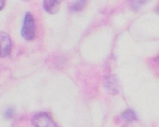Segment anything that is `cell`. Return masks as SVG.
I'll use <instances>...</instances> for the list:
<instances>
[{
    "label": "cell",
    "mask_w": 159,
    "mask_h": 127,
    "mask_svg": "<svg viewBox=\"0 0 159 127\" xmlns=\"http://www.w3.org/2000/svg\"><path fill=\"white\" fill-rule=\"evenodd\" d=\"M36 35V24L32 13H26L25 19H24L23 28H22V36L25 40L30 41L35 38Z\"/></svg>",
    "instance_id": "cell-1"
},
{
    "label": "cell",
    "mask_w": 159,
    "mask_h": 127,
    "mask_svg": "<svg viewBox=\"0 0 159 127\" xmlns=\"http://www.w3.org/2000/svg\"><path fill=\"white\" fill-rule=\"evenodd\" d=\"M158 11H159V10H158Z\"/></svg>",
    "instance_id": "cell-10"
},
{
    "label": "cell",
    "mask_w": 159,
    "mask_h": 127,
    "mask_svg": "<svg viewBox=\"0 0 159 127\" xmlns=\"http://www.w3.org/2000/svg\"><path fill=\"white\" fill-rule=\"evenodd\" d=\"M63 0H43V9L50 14H54L59 11Z\"/></svg>",
    "instance_id": "cell-4"
},
{
    "label": "cell",
    "mask_w": 159,
    "mask_h": 127,
    "mask_svg": "<svg viewBox=\"0 0 159 127\" xmlns=\"http://www.w3.org/2000/svg\"><path fill=\"white\" fill-rule=\"evenodd\" d=\"M121 120L124 122H126V123H130V122H132V121H135V120H136V114L132 110L128 109V110H126L121 114Z\"/></svg>",
    "instance_id": "cell-5"
},
{
    "label": "cell",
    "mask_w": 159,
    "mask_h": 127,
    "mask_svg": "<svg viewBox=\"0 0 159 127\" xmlns=\"http://www.w3.org/2000/svg\"><path fill=\"white\" fill-rule=\"evenodd\" d=\"M86 4H87V0H77V1H75L70 6V10L75 11V12L76 11H80L86 6Z\"/></svg>",
    "instance_id": "cell-6"
},
{
    "label": "cell",
    "mask_w": 159,
    "mask_h": 127,
    "mask_svg": "<svg viewBox=\"0 0 159 127\" xmlns=\"http://www.w3.org/2000/svg\"><path fill=\"white\" fill-rule=\"evenodd\" d=\"M12 114H13V111L11 110V109H9V110L7 111V113H6L7 117H10V116H12Z\"/></svg>",
    "instance_id": "cell-8"
},
{
    "label": "cell",
    "mask_w": 159,
    "mask_h": 127,
    "mask_svg": "<svg viewBox=\"0 0 159 127\" xmlns=\"http://www.w3.org/2000/svg\"><path fill=\"white\" fill-rule=\"evenodd\" d=\"M34 127H59L53 119L47 113H38L32 119Z\"/></svg>",
    "instance_id": "cell-2"
},
{
    "label": "cell",
    "mask_w": 159,
    "mask_h": 127,
    "mask_svg": "<svg viewBox=\"0 0 159 127\" xmlns=\"http://www.w3.org/2000/svg\"><path fill=\"white\" fill-rule=\"evenodd\" d=\"M148 0H130V4H131L132 9L134 10H138L139 8L144 6Z\"/></svg>",
    "instance_id": "cell-7"
},
{
    "label": "cell",
    "mask_w": 159,
    "mask_h": 127,
    "mask_svg": "<svg viewBox=\"0 0 159 127\" xmlns=\"http://www.w3.org/2000/svg\"><path fill=\"white\" fill-rule=\"evenodd\" d=\"M12 50V41L8 33L0 32V57L9 56Z\"/></svg>",
    "instance_id": "cell-3"
},
{
    "label": "cell",
    "mask_w": 159,
    "mask_h": 127,
    "mask_svg": "<svg viewBox=\"0 0 159 127\" xmlns=\"http://www.w3.org/2000/svg\"><path fill=\"white\" fill-rule=\"evenodd\" d=\"M4 3H6V0H0V10H2V9H3Z\"/></svg>",
    "instance_id": "cell-9"
}]
</instances>
